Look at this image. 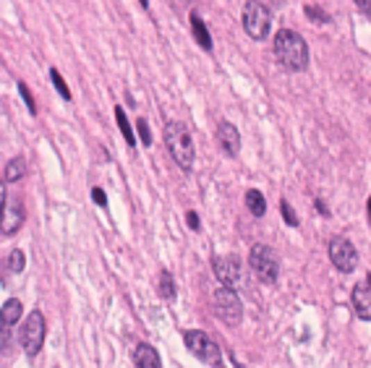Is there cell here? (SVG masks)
I'll return each mask as SVG.
<instances>
[{"mask_svg":"<svg viewBox=\"0 0 371 368\" xmlns=\"http://www.w3.org/2000/svg\"><path fill=\"white\" fill-rule=\"evenodd\" d=\"M19 94H22V99H24V105H26V110H29L32 115H37V102H34L32 92H29V87H26V84H19Z\"/></svg>","mask_w":371,"mask_h":368,"instance_id":"22","label":"cell"},{"mask_svg":"<svg viewBox=\"0 0 371 368\" xmlns=\"http://www.w3.org/2000/svg\"><path fill=\"white\" fill-rule=\"evenodd\" d=\"M280 209H283V217H285V222H290V225H293V228H298V217H295L293 206L288 204V201H283V204H280Z\"/></svg>","mask_w":371,"mask_h":368,"instance_id":"25","label":"cell"},{"mask_svg":"<svg viewBox=\"0 0 371 368\" xmlns=\"http://www.w3.org/2000/svg\"><path fill=\"white\" fill-rule=\"evenodd\" d=\"M353 308L361 319L371 321V274L353 287Z\"/></svg>","mask_w":371,"mask_h":368,"instance_id":"11","label":"cell"},{"mask_svg":"<svg viewBox=\"0 0 371 368\" xmlns=\"http://www.w3.org/2000/svg\"><path fill=\"white\" fill-rule=\"evenodd\" d=\"M136 133L142 136L144 147H149V144H152V131H149V123H147V120L139 118V123H136Z\"/></svg>","mask_w":371,"mask_h":368,"instance_id":"23","label":"cell"},{"mask_svg":"<svg viewBox=\"0 0 371 368\" xmlns=\"http://www.w3.org/2000/svg\"><path fill=\"white\" fill-rule=\"evenodd\" d=\"M24 173H26V162H24L22 157H13V160H8V165H6L3 178H6V183H16V181L24 178Z\"/></svg>","mask_w":371,"mask_h":368,"instance_id":"17","label":"cell"},{"mask_svg":"<svg viewBox=\"0 0 371 368\" xmlns=\"http://www.w3.org/2000/svg\"><path fill=\"white\" fill-rule=\"evenodd\" d=\"M317 209H319V215H322V217H327V215H329V209L324 206V201H322V199H317Z\"/></svg>","mask_w":371,"mask_h":368,"instance_id":"29","label":"cell"},{"mask_svg":"<svg viewBox=\"0 0 371 368\" xmlns=\"http://www.w3.org/2000/svg\"><path fill=\"white\" fill-rule=\"evenodd\" d=\"M115 120H118V128H120V133H123L126 144H129V147H133V144H136V139H133V131H131V126H129V118H126V112L120 110V105L115 108Z\"/></svg>","mask_w":371,"mask_h":368,"instance_id":"19","label":"cell"},{"mask_svg":"<svg viewBox=\"0 0 371 368\" xmlns=\"http://www.w3.org/2000/svg\"><path fill=\"white\" fill-rule=\"evenodd\" d=\"M191 29H194V37H197L199 47H204V50H212V37H209L204 22L199 19V13H191Z\"/></svg>","mask_w":371,"mask_h":368,"instance_id":"16","label":"cell"},{"mask_svg":"<svg viewBox=\"0 0 371 368\" xmlns=\"http://www.w3.org/2000/svg\"><path fill=\"white\" fill-rule=\"evenodd\" d=\"M306 16H308V19H314L317 24H327L329 22L327 13L319 11V8H314V6H306Z\"/></svg>","mask_w":371,"mask_h":368,"instance_id":"24","label":"cell"},{"mask_svg":"<svg viewBox=\"0 0 371 368\" xmlns=\"http://www.w3.org/2000/svg\"><path fill=\"white\" fill-rule=\"evenodd\" d=\"M212 271H215V277H217L222 285H228V287H246V277H243V267H240V261L236 256H215L212 261Z\"/></svg>","mask_w":371,"mask_h":368,"instance_id":"8","label":"cell"},{"mask_svg":"<svg viewBox=\"0 0 371 368\" xmlns=\"http://www.w3.org/2000/svg\"><path fill=\"white\" fill-rule=\"evenodd\" d=\"M165 144H167V152L175 160L178 167L191 170L194 167V139L186 128L183 123H167L165 126Z\"/></svg>","mask_w":371,"mask_h":368,"instance_id":"2","label":"cell"},{"mask_svg":"<svg viewBox=\"0 0 371 368\" xmlns=\"http://www.w3.org/2000/svg\"><path fill=\"white\" fill-rule=\"evenodd\" d=\"M160 295L167 298V301H173L175 298V285H173V277H170V271H165L160 274Z\"/></svg>","mask_w":371,"mask_h":368,"instance_id":"21","label":"cell"},{"mask_svg":"<svg viewBox=\"0 0 371 368\" xmlns=\"http://www.w3.org/2000/svg\"><path fill=\"white\" fill-rule=\"evenodd\" d=\"M329 261L335 264V269L343 271V274H350V271L358 267V251L356 246L345 238H335L329 240Z\"/></svg>","mask_w":371,"mask_h":368,"instance_id":"9","label":"cell"},{"mask_svg":"<svg viewBox=\"0 0 371 368\" xmlns=\"http://www.w3.org/2000/svg\"><path fill=\"white\" fill-rule=\"evenodd\" d=\"M133 363L139 368H160L163 366V360L157 356V350L152 345H139L133 350Z\"/></svg>","mask_w":371,"mask_h":368,"instance_id":"13","label":"cell"},{"mask_svg":"<svg viewBox=\"0 0 371 368\" xmlns=\"http://www.w3.org/2000/svg\"><path fill=\"white\" fill-rule=\"evenodd\" d=\"M270 26H272V16L267 11V6H262L259 0L246 3V8H243V29H246V34L256 42H262L270 34Z\"/></svg>","mask_w":371,"mask_h":368,"instance_id":"4","label":"cell"},{"mask_svg":"<svg viewBox=\"0 0 371 368\" xmlns=\"http://www.w3.org/2000/svg\"><path fill=\"white\" fill-rule=\"evenodd\" d=\"M186 219H188V228L199 230V215H197V212H188V217H186Z\"/></svg>","mask_w":371,"mask_h":368,"instance_id":"28","label":"cell"},{"mask_svg":"<svg viewBox=\"0 0 371 368\" xmlns=\"http://www.w3.org/2000/svg\"><path fill=\"white\" fill-rule=\"evenodd\" d=\"M217 141L220 147H222V152L230 154V157H236L240 149V133L238 128L233 126V123H228V120H222L217 126Z\"/></svg>","mask_w":371,"mask_h":368,"instance_id":"12","label":"cell"},{"mask_svg":"<svg viewBox=\"0 0 371 368\" xmlns=\"http://www.w3.org/2000/svg\"><path fill=\"white\" fill-rule=\"evenodd\" d=\"M22 314H24L22 301L11 298V301H6V303H3V311H0V324H3V326H16V321L22 319Z\"/></svg>","mask_w":371,"mask_h":368,"instance_id":"14","label":"cell"},{"mask_svg":"<svg viewBox=\"0 0 371 368\" xmlns=\"http://www.w3.org/2000/svg\"><path fill=\"white\" fill-rule=\"evenodd\" d=\"M19 342H22L24 353L26 356H37L42 350L44 342V316L40 311H32L26 316V321L22 326V335H19Z\"/></svg>","mask_w":371,"mask_h":368,"instance_id":"7","label":"cell"},{"mask_svg":"<svg viewBox=\"0 0 371 368\" xmlns=\"http://www.w3.org/2000/svg\"><path fill=\"white\" fill-rule=\"evenodd\" d=\"M0 201H3V235H13L16 230L22 228V222H24L22 201H8L6 188L0 191Z\"/></svg>","mask_w":371,"mask_h":368,"instance_id":"10","label":"cell"},{"mask_svg":"<svg viewBox=\"0 0 371 368\" xmlns=\"http://www.w3.org/2000/svg\"><path fill=\"white\" fill-rule=\"evenodd\" d=\"M92 199H94V201H97L99 206H108V196H105V191H102V188H92Z\"/></svg>","mask_w":371,"mask_h":368,"instance_id":"26","label":"cell"},{"mask_svg":"<svg viewBox=\"0 0 371 368\" xmlns=\"http://www.w3.org/2000/svg\"><path fill=\"white\" fill-rule=\"evenodd\" d=\"M139 3H142L144 8H147V6H149V0H139Z\"/></svg>","mask_w":371,"mask_h":368,"instance_id":"31","label":"cell"},{"mask_svg":"<svg viewBox=\"0 0 371 368\" xmlns=\"http://www.w3.org/2000/svg\"><path fill=\"white\" fill-rule=\"evenodd\" d=\"M183 342H186V347L191 350V356H197L201 363L217 366L220 360H222V350H220V345L209 335H204V332H197V329L183 332Z\"/></svg>","mask_w":371,"mask_h":368,"instance_id":"6","label":"cell"},{"mask_svg":"<svg viewBox=\"0 0 371 368\" xmlns=\"http://www.w3.org/2000/svg\"><path fill=\"white\" fill-rule=\"evenodd\" d=\"M50 78H53V87L58 89V94L66 99V102H71V89H68L66 78L58 74V68H53V71H50Z\"/></svg>","mask_w":371,"mask_h":368,"instance_id":"20","label":"cell"},{"mask_svg":"<svg viewBox=\"0 0 371 368\" xmlns=\"http://www.w3.org/2000/svg\"><path fill=\"white\" fill-rule=\"evenodd\" d=\"M246 209L254 217H264V212H267V199L262 196V191H256V188L246 191Z\"/></svg>","mask_w":371,"mask_h":368,"instance_id":"15","label":"cell"},{"mask_svg":"<svg viewBox=\"0 0 371 368\" xmlns=\"http://www.w3.org/2000/svg\"><path fill=\"white\" fill-rule=\"evenodd\" d=\"M356 6H358V11H361V13L371 16V0H356Z\"/></svg>","mask_w":371,"mask_h":368,"instance_id":"27","label":"cell"},{"mask_svg":"<svg viewBox=\"0 0 371 368\" xmlns=\"http://www.w3.org/2000/svg\"><path fill=\"white\" fill-rule=\"evenodd\" d=\"M24 264H26V259H24V251L13 249L11 253H8L6 264H3V269L8 271V274H19V271H24Z\"/></svg>","mask_w":371,"mask_h":368,"instance_id":"18","label":"cell"},{"mask_svg":"<svg viewBox=\"0 0 371 368\" xmlns=\"http://www.w3.org/2000/svg\"><path fill=\"white\" fill-rule=\"evenodd\" d=\"M274 58L285 71H306L308 68V44L293 29H280L274 34Z\"/></svg>","mask_w":371,"mask_h":368,"instance_id":"1","label":"cell"},{"mask_svg":"<svg viewBox=\"0 0 371 368\" xmlns=\"http://www.w3.org/2000/svg\"><path fill=\"white\" fill-rule=\"evenodd\" d=\"M366 209H369V219H371V199L366 201Z\"/></svg>","mask_w":371,"mask_h":368,"instance_id":"30","label":"cell"},{"mask_svg":"<svg viewBox=\"0 0 371 368\" xmlns=\"http://www.w3.org/2000/svg\"><path fill=\"white\" fill-rule=\"evenodd\" d=\"M212 308H215L220 321L228 326L240 324V319H243V303H240L238 292H236V287H228V285H222L220 290L212 292Z\"/></svg>","mask_w":371,"mask_h":368,"instance_id":"3","label":"cell"},{"mask_svg":"<svg viewBox=\"0 0 371 368\" xmlns=\"http://www.w3.org/2000/svg\"><path fill=\"white\" fill-rule=\"evenodd\" d=\"M249 267H252L254 277L267 285H272L280 277V261L274 256V251L267 246H254L249 253Z\"/></svg>","mask_w":371,"mask_h":368,"instance_id":"5","label":"cell"}]
</instances>
